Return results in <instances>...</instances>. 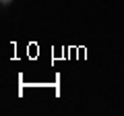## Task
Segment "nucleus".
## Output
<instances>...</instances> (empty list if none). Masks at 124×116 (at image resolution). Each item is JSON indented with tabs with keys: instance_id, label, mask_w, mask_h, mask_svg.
<instances>
[{
	"instance_id": "obj_1",
	"label": "nucleus",
	"mask_w": 124,
	"mask_h": 116,
	"mask_svg": "<svg viewBox=\"0 0 124 116\" xmlns=\"http://www.w3.org/2000/svg\"><path fill=\"white\" fill-rule=\"evenodd\" d=\"M2 2H10V0H2Z\"/></svg>"
}]
</instances>
